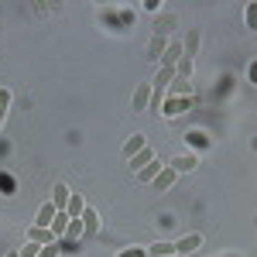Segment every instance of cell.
Segmentation results:
<instances>
[{"label": "cell", "mask_w": 257, "mask_h": 257, "mask_svg": "<svg viewBox=\"0 0 257 257\" xmlns=\"http://www.w3.org/2000/svg\"><path fill=\"white\" fill-rule=\"evenodd\" d=\"M168 168H172L175 175H185V172H192V168H199V158L192 155V151H185V155H175V158L168 161Z\"/></svg>", "instance_id": "obj_1"}, {"label": "cell", "mask_w": 257, "mask_h": 257, "mask_svg": "<svg viewBox=\"0 0 257 257\" xmlns=\"http://www.w3.org/2000/svg\"><path fill=\"white\" fill-rule=\"evenodd\" d=\"M192 106V96H168L161 103V110H165V117H178L182 110H189Z\"/></svg>", "instance_id": "obj_2"}, {"label": "cell", "mask_w": 257, "mask_h": 257, "mask_svg": "<svg viewBox=\"0 0 257 257\" xmlns=\"http://www.w3.org/2000/svg\"><path fill=\"white\" fill-rule=\"evenodd\" d=\"M202 247V237L199 233H185L182 240H175V254L182 257V254H192V250H199Z\"/></svg>", "instance_id": "obj_3"}, {"label": "cell", "mask_w": 257, "mask_h": 257, "mask_svg": "<svg viewBox=\"0 0 257 257\" xmlns=\"http://www.w3.org/2000/svg\"><path fill=\"white\" fill-rule=\"evenodd\" d=\"M134 110L144 113V110H151V82H141L138 93H134Z\"/></svg>", "instance_id": "obj_4"}, {"label": "cell", "mask_w": 257, "mask_h": 257, "mask_svg": "<svg viewBox=\"0 0 257 257\" xmlns=\"http://www.w3.org/2000/svg\"><path fill=\"white\" fill-rule=\"evenodd\" d=\"M69 196H72L69 185H65V182H55V189H52V206H55V213L69 206Z\"/></svg>", "instance_id": "obj_5"}, {"label": "cell", "mask_w": 257, "mask_h": 257, "mask_svg": "<svg viewBox=\"0 0 257 257\" xmlns=\"http://www.w3.org/2000/svg\"><path fill=\"white\" fill-rule=\"evenodd\" d=\"M144 148H148V138H144V134H134V138H127V144H123V158L131 161L134 155H138V151H144Z\"/></svg>", "instance_id": "obj_6"}, {"label": "cell", "mask_w": 257, "mask_h": 257, "mask_svg": "<svg viewBox=\"0 0 257 257\" xmlns=\"http://www.w3.org/2000/svg\"><path fill=\"white\" fill-rule=\"evenodd\" d=\"M144 250H148V257H172L175 254V243H172V240H155V243L144 247Z\"/></svg>", "instance_id": "obj_7"}, {"label": "cell", "mask_w": 257, "mask_h": 257, "mask_svg": "<svg viewBox=\"0 0 257 257\" xmlns=\"http://www.w3.org/2000/svg\"><path fill=\"white\" fill-rule=\"evenodd\" d=\"M28 240L38 243V247H45V243H59V240L52 237V230H45V226H31V230H28Z\"/></svg>", "instance_id": "obj_8"}, {"label": "cell", "mask_w": 257, "mask_h": 257, "mask_svg": "<svg viewBox=\"0 0 257 257\" xmlns=\"http://www.w3.org/2000/svg\"><path fill=\"white\" fill-rule=\"evenodd\" d=\"M48 230H52V237H55V240H62V237H65V230H69V213H65V209H59Z\"/></svg>", "instance_id": "obj_9"}, {"label": "cell", "mask_w": 257, "mask_h": 257, "mask_svg": "<svg viewBox=\"0 0 257 257\" xmlns=\"http://www.w3.org/2000/svg\"><path fill=\"white\" fill-rule=\"evenodd\" d=\"M182 59H185V48H182V41H172V45H168V52H165V65H168V69H175Z\"/></svg>", "instance_id": "obj_10"}, {"label": "cell", "mask_w": 257, "mask_h": 257, "mask_svg": "<svg viewBox=\"0 0 257 257\" xmlns=\"http://www.w3.org/2000/svg\"><path fill=\"white\" fill-rule=\"evenodd\" d=\"M52 219H55V206H52V199H48V202L38 209V216H35V226H45V230H48Z\"/></svg>", "instance_id": "obj_11"}, {"label": "cell", "mask_w": 257, "mask_h": 257, "mask_svg": "<svg viewBox=\"0 0 257 257\" xmlns=\"http://www.w3.org/2000/svg\"><path fill=\"white\" fill-rule=\"evenodd\" d=\"M151 161H155V151H151V148H144V151H138L127 165H131V168H134V175H138L141 168H144V165H151Z\"/></svg>", "instance_id": "obj_12"}, {"label": "cell", "mask_w": 257, "mask_h": 257, "mask_svg": "<svg viewBox=\"0 0 257 257\" xmlns=\"http://www.w3.org/2000/svg\"><path fill=\"white\" fill-rule=\"evenodd\" d=\"M158 175H161V161L155 158V161H151V165H144V168H141V172H138V182H155V178H158Z\"/></svg>", "instance_id": "obj_13"}, {"label": "cell", "mask_w": 257, "mask_h": 257, "mask_svg": "<svg viewBox=\"0 0 257 257\" xmlns=\"http://www.w3.org/2000/svg\"><path fill=\"white\" fill-rule=\"evenodd\" d=\"M82 209H86V202H82V196H69V206H65V213H69V219H82Z\"/></svg>", "instance_id": "obj_14"}, {"label": "cell", "mask_w": 257, "mask_h": 257, "mask_svg": "<svg viewBox=\"0 0 257 257\" xmlns=\"http://www.w3.org/2000/svg\"><path fill=\"white\" fill-rule=\"evenodd\" d=\"M82 226H86V233H96L99 230V216H96V209H82Z\"/></svg>", "instance_id": "obj_15"}, {"label": "cell", "mask_w": 257, "mask_h": 257, "mask_svg": "<svg viewBox=\"0 0 257 257\" xmlns=\"http://www.w3.org/2000/svg\"><path fill=\"white\" fill-rule=\"evenodd\" d=\"M175 172H172V168H161V175L155 178V182H151V185H155V189H172V185H175Z\"/></svg>", "instance_id": "obj_16"}, {"label": "cell", "mask_w": 257, "mask_h": 257, "mask_svg": "<svg viewBox=\"0 0 257 257\" xmlns=\"http://www.w3.org/2000/svg\"><path fill=\"white\" fill-rule=\"evenodd\" d=\"M82 233H86L82 219H69V230H65V237H62V240H69V243H72V240H79Z\"/></svg>", "instance_id": "obj_17"}, {"label": "cell", "mask_w": 257, "mask_h": 257, "mask_svg": "<svg viewBox=\"0 0 257 257\" xmlns=\"http://www.w3.org/2000/svg\"><path fill=\"white\" fill-rule=\"evenodd\" d=\"M168 89H172V96H192V89H189V79H172V86H168Z\"/></svg>", "instance_id": "obj_18"}, {"label": "cell", "mask_w": 257, "mask_h": 257, "mask_svg": "<svg viewBox=\"0 0 257 257\" xmlns=\"http://www.w3.org/2000/svg\"><path fill=\"white\" fill-rule=\"evenodd\" d=\"M243 21H247V28L257 31V4H247V11H243Z\"/></svg>", "instance_id": "obj_19"}, {"label": "cell", "mask_w": 257, "mask_h": 257, "mask_svg": "<svg viewBox=\"0 0 257 257\" xmlns=\"http://www.w3.org/2000/svg\"><path fill=\"white\" fill-rule=\"evenodd\" d=\"M175 76H178V79H189V76H192V59H182V62H178V65H175Z\"/></svg>", "instance_id": "obj_20"}, {"label": "cell", "mask_w": 257, "mask_h": 257, "mask_svg": "<svg viewBox=\"0 0 257 257\" xmlns=\"http://www.w3.org/2000/svg\"><path fill=\"white\" fill-rule=\"evenodd\" d=\"M117 257H148V250H144V247H127V250H120Z\"/></svg>", "instance_id": "obj_21"}, {"label": "cell", "mask_w": 257, "mask_h": 257, "mask_svg": "<svg viewBox=\"0 0 257 257\" xmlns=\"http://www.w3.org/2000/svg\"><path fill=\"white\" fill-rule=\"evenodd\" d=\"M38 250H41L38 243H31V240H28V243H24V250H18V254L21 257H38Z\"/></svg>", "instance_id": "obj_22"}, {"label": "cell", "mask_w": 257, "mask_h": 257, "mask_svg": "<svg viewBox=\"0 0 257 257\" xmlns=\"http://www.w3.org/2000/svg\"><path fill=\"white\" fill-rule=\"evenodd\" d=\"M38 257H59V243H45L38 250Z\"/></svg>", "instance_id": "obj_23"}, {"label": "cell", "mask_w": 257, "mask_h": 257, "mask_svg": "<svg viewBox=\"0 0 257 257\" xmlns=\"http://www.w3.org/2000/svg\"><path fill=\"white\" fill-rule=\"evenodd\" d=\"M7 106H11V89H0V110L7 113Z\"/></svg>", "instance_id": "obj_24"}, {"label": "cell", "mask_w": 257, "mask_h": 257, "mask_svg": "<svg viewBox=\"0 0 257 257\" xmlns=\"http://www.w3.org/2000/svg\"><path fill=\"white\" fill-rule=\"evenodd\" d=\"M4 117H7V113H4V110H0V127H4Z\"/></svg>", "instance_id": "obj_25"}, {"label": "cell", "mask_w": 257, "mask_h": 257, "mask_svg": "<svg viewBox=\"0 0 257 257\" xmlns=\"http://www.w3.org/2000/svg\"><path fill=\"white\" fill-rule=\"evenodd\" d=\"M7 257H21V254H18V250H11V254H7Z\"/></svg>", "instance_id": "obj_26"}, {"label": "cell", "mask_w": 257, "mask_h": 257, "mask_svg": "<svg viewBox=\"0 0 257 257\" xmlns=\"http://www.w3.org/2000/svg\"><path fill=\"white\" fill-rule=\"evenodd\" d=\"M172 257H178V254H172Z\"/></svg>", "instance_id": "obj_27"}]
</instances>
